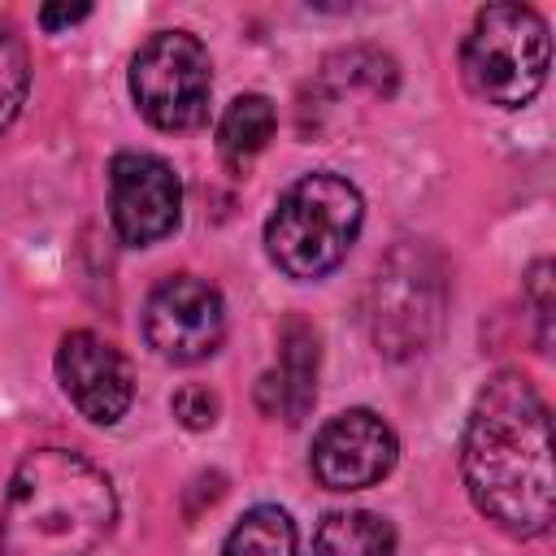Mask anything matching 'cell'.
Masks as SVG:
<instances>
[{
  "mask_svg": "<svg viewBox=\"0 0 556 556\" xmlns=\"http://www.w3.org/2000/svg\"><path fill=\"white\" fill-rule=\"evenodd\" d=\"M109 217L130 248L174 235L182 217V182L174 165L152 152H117L109 165Z\"/></svg>",
  "mask_w": 556,
  "mask_h": 556,
  "instance_id": "ba28073f",
  "label": "cell"
},
{
  "mask_svg": "<svg viewBox=\"0 0 556 556\" xmlns=\"http://www.w3.org/2000/svg\"><path fill=\"white\" fill-rule=\"evenodd\" d=\"M317 334L304 317H287L278 330V369L261 378V408L300 426L317 400Z\"/></svg>",
  "mask_w": 556,
  "mask_h": 556,
  "instance_id": "8fae6325",
  "label": "cell"
},
{
  "mask_svg": "<svg viewBox=\"0 0 556 556\" xmlns=\"http://www.w3.org/2000/svg\"><path fill=\"white\" fill-rule=\"evenodd\" d=\"M222 556H295V521L278 504H256L235 521Z\"/></svg>",
  "mask_w": 556,
  "mask_h": 556,
  "instance_id": "5bb4252c",
  "label": "cell"
},
{
  "mask_svg": "<svg viewBox=\"0 0 556 556\" xmlns=\"http://www.w3.org/2000/svg\"><path fill=\"white\" fill-rule=\"evenodd\" d=\"M274 126H278V113H274L269 96H256V91L235 96L217 122V148L230 165H243L274 139Z\"/></svg>",
  "mask_w": 556,
  "mask_h": 556,
  "instance_id": "4fadbf2b",
  "label": "cell"
},
{
  "mask_svg": "<svg viewBox=\"0 0 556 556\" xmlns=\"http://www.w3.org/2000/svg\"><path fill=\"white\" fill-rule=\"evenodd\" d=\"M361 222L365 200L348 178L326 169L304 174L278 195L265 222V252L287 278L313 282L343 265L361 235Z\"/></svg>",
  "mask_w": 556,
  "mask_h": 556,
  "instance_id": "3957f363",
  "label": "cell"
},
{
  "mask_svg": "<svg viewBox=\"0 0 556 556\" xmlns=\"http://www.w3.org/2000/svg\"><path fill=\"white\" fill-rule=\"evenodd\" d=\"M460 473L473 508L504 534L534 539L552 530V421L543 395L521 374H495L465 421Z\"/></svg>",
  "mask_w": 556,
  "mask_h": 556,
  "instance_id": "6da1fadb",
  "label": "cell"
},
{
  "mask_svg": "<svg viewBox=\"0 0 556 556\" xmlns=\"http://www.w3.org/2000/svg\"><path fill=\"white\" fill-rule=\"evenodd\" d=\"M313 556H395V530L365 508L330 513L313 534Z\"/></svg>",
  "mask_w": 556,
  "mask_h": 556,
  "instance_id": "7c38bea8",
  "label": "cell"
},
{
  "mask_svg": "<svg viewBox=\"0 0 556 556\" xmlns=\"http://www.w3.org/2000/svg\"><path fill=\"white\" fill-rule=\"evenodd\" d=\"M56 382L70 395V404L96 426L122 421L130 400H135L130 361L109 339H100L91 330H70L61 339V348H56Z\"/></svg>",
  "mask_w": 556,
  "mask_h": 556,
  "instance_id": "30bf717a",
  "label": "cell"
},
{
  "mask_svg": "<svg viewBox=\"0 0 556 556\" xmlns=\"http://www.w3.org/2000/svg\"><path fill=\"white\" fill-rule=\"evenodd\" d=\"M222 334H226V300L208 278L169 274L148 291L143 339L156 356L174 365H195L222 348Z\"/></svg>",
  "mask_w": 556,
  "mask_h": 556,
  "instance_id": "52a82bcc",
  "label": "cell"
},
{
  "mask_svg": "<svg viewBox=\"0 0 556 556\" xmlns=\"http://www.w3.org/2000/svg\"><path fill=\"white\" fill-rule=\"evenodd\" d=\"M117 521L109 473L70 447L17 460L0 504V556H91Z\"/></svg>",
  "mask_w": 556,
  "mask_h": 556,
  "instance_id": "7a4b0ae2",
  "label": "cell"
},
{
  "mask_svg": "<svg viewBox=\"0 0 556 556\" xmlns=\"http://www.w3.org/2000/svg\"><path fill=\"white\" fill-rule=\"evenodd\" d=\"M174 417L187 430H208L217 421V395L204 382H187V387L174 391Z\"/></svg>",
  "mask_w": 556,
  "mask_h": 556,
  "instance_id": "2e32d148",
  "label": "cell"
},
{
  "mask_svg": "<svg viewBox=\"0 0 556 556\" xmlns=\"http://www.w3.org/2000/svg\"><path fill=\"white\" fill-rule=\"evenodd\" d=\"M208 48L187 30H156L130 56V100L156 130H195L208 117Z\"/></svg>",
  "mask_w": 556,
  "mask_h": 556,
  "instance_id": "8992f818",
  "label": "cell"
},
{
  "mask_svg": "<svg viewBox=\"0 0 556 556\" xmlns=\"http://www.w3.org/2000/svg\"><path fill=\"white\" fill-rule=\"evenodd\" d=\"M30 91V61H26V43L0 26V135L13 126V117L22 113Z\"/></svg>",
  "mask_w": 556,
  "mask_h": 556,
  "instance_id": "9a60e30c",
  "label": "cell"
},
{
  "mask_svg": "<svg viewBox=\"0 0 556 556\" xmlns=\"http://www.w3.org/2000/svg\"><path fill=\"white\" fill-rule=\"evenodd\" d=\"M395 452H400L395 430L378 413L348 408L317 430L308 465L326 491H365L391 473Z\"/></svg>",
  "mask_w": 556,
  "mask_h": 556,
  "instance_id": "9c48e42d",
  "label": "cell"
},
{
  "mask_svg": "<svg viewBox=\"0 0 556 556\" xmlns=\"http://www.w3.org/2000/svg\"><path fill=\"white\" fill-rule=\"evenodd\" d=\"M526 291H530V304H534V317H539V343H547V326H552V265L539 261L526 278Z\"/></svg>",
  "mask_w": 556,
  "mask_h": 556,
  "instance_id": "e0dca14e",
  "label": "cell"
},
{
  "mask_svg": "<svg viewBox=\"0 0 556 556\" xmlns=\"http://www.w3.org/2000/svg\"><path fill=\"white\" fill-rule=\"evenodd\" d=\"M547 65H552L547 22L530 4L478 9L460 48V74L478 100L495 109H521L547 83Z\"/></svg>",
  "mask_w": 556,
  "mask_h": 556,
  "instance_id": "277c9868",
  "label": "cell"
},
{
  "mask_svg": "<svg viewBox=\"0 0 556 556\" xmlns=\"http://www.w3.org/2000/svg\"><path fill=\"white\" fill-rule=\"evenodd\" d=\"M87 13H91V4H43L39 9V22H43V30H61V26L83 22Z\"/></svg>",
  "mask_w": 556,
  "mask_h": 556,
  "instance_id": "ac0fdd59",
  "label": "cell"
},
{
  "mask_svg": "<svg viewBox=\"0 0 556 556\" xmlns=\"http://www.w3.org/2000/svg\"><path fill=\"white\" fill-rule=\"evenodd\" d=\"M447 304L443 265L421 243H400L374 278V343L387 356H417L439 334Z\"/></svg>",
  "mask_w": 556,
  "mask_h": 556,
  "instance_id": "5b68a950",
  "label": "cell"
}]
</instances>
